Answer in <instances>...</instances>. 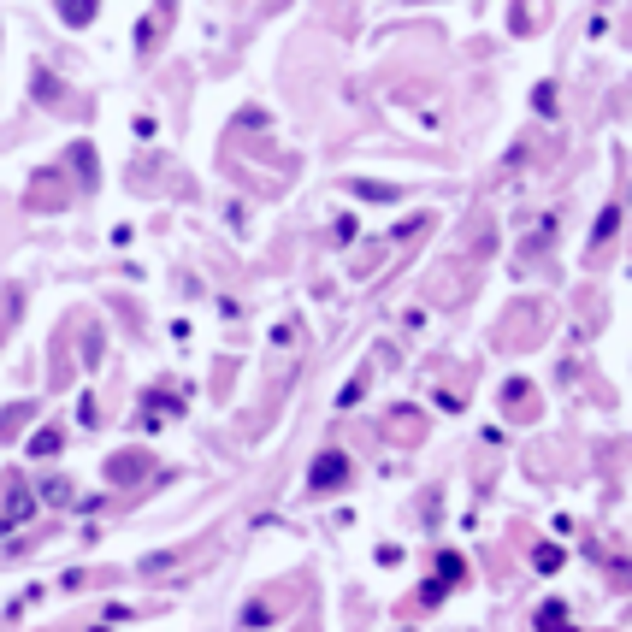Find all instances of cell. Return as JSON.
Here are the masks:
<instances>
[{"mask_svg": "<svg viewBox=\"0 0 632 632\" xmlns=\"http://www.w3.org/2000/svg\"><path fill=\"white\" fill-rule=\"evenodd\" d=\"M42 497H47V502H59V508H66V502H71V485H66V479H47V485H42Z\"/></svg>", "mask_w": 632, "mask_h": 632, "instance_id": "30bf717a", "label": "cell"}, {"mask_svg": "<svg viewBox=\"0 0 632 632\" xmlns=\"http://www.w3.org/2000/svg\"><path fill=\"white\" fill-rule=\"evenodd\" d=\"M567 621V603H544L538 609V627H562Z\"/></svg>", "mask_w": 632, "mask_h": 632, "instance_id": "8fae6325", "label": "cell"}, {"mask_svg": "<svg viewBox=\"0 0 632 632\" xmlns=\"http://www.w3.org/2000/svg\"><path fill=\"white\" fill-rule=\"evenodd\" d=\"M355 195H361V202H396L402 190H396V183H373V178H361V183H355Z\"/></svg>", "mask_w": 632, "mask_h": 632, "instance_id": "5b68a950", "label": "cell"}, {"mask_svg": "<svg viewBox=\"0 0 632 632\" xmlns=\"http://www.w3.org/2000/svg\"><path fill=\"white\" fill-rule=\"evenodd\" d=\"M54 6H59V18H66V24H89L101 0H54Z\"/></svg>", "mask_w": 632, "mask_h": 632, "instance_id": "277c9868", "label": "cell"}, {"mask_svg": "<svg viewBox=\"0 0 632 632\" xmlns=\"http://www.w3.org/2000/svg\"><path fill=\"white\" fill-rule=\"evenodd\" d=\"M24 450H30L36 461H47V455H59L66 443H59V431H54V426H42V431H30V443H24Z\"/></svg>", "mask_w": 632, "mask_h": 632, "instance_id": "3957f363", "label": "cell"}, {"mask_svg": "<svg viewBox=\"0 0 632 632\" xmlns=\"http://www.w3.org/2000/svg\"><path fill=\"white\" fill-rule=\"evenodd\" d=\"M532 567H538V574H555V567H562V550H555V544H538V550H532Z\"/></svg>", "mask_w": 632, "mask_h": 632, "instance_id": "52a82bcc", "label": "cell"}, {"mask_svg": "<svg viewBox=\"0 0 632 632\" xmlns=\"http://www.w3.org/2000/svg\"><path fill=\"white\" fill-rule=\"evenodd\" d=\"M615 231H621V213H615V207H609V213L597 219V231H591V243H597V249H603V243H609Z\"/></svg>", "mask_w": 632, "mask_h": 632, "instance_id": "ba28073f", "label": "cell"}, {"mask_svg": "<svg viewBox=\"0 0 632 632\" xmlns=\"http://www.w3.org/2000/svg\"><path fill=\"white\" fill-rule=\"evenodd\" d=\"M30 508H36V491L24 485V479H12L6 497H0V538H6V532H18L24 520H30Z\"/></svg>", "mask_w": 632, "mask_h": 632, "instance_id": "7a4b0ae2", "label": "cell"}, {"mask_svg": "<svg viewBox=\"0 0 632 632\" xmlns=\"http://www.w3.org/2000/svg\"><path fill=\"white\" fill-rule=\"evenodd\" d=\"M166 12H171V0H160L154 24H148V30H136V47H154V42H160V30H166Z\"/></svg>", "mask_w": 632, "mask_h": 632, "instance_id": "8992f818", "label": "cell"}, {"mask_svg": "<svg viewBox=\"0 0 632 632\" xmlns=\"http://www.w3.org/2000/svg\"><path fill=\"white\" fill-rule=\"evenodd\" d=\"M349 479V455L343 450H319L314 467H307V491H337Z\"/></svg>", "mask_w": 632, "mask_h": 632, "instance_id": "6da1fadb", "label": "cell"}, {"mask_svg": "<svg viewBox=\"0 0 632 632\" xmlns=\"http://www.w3.org/2000/svg\"><path fill=\"white\" fill-rule=\"evenodd\" d=\"M136 473H142V461H136V455H119V461H113V479H136Z\"/></svg>", "mask_w": 632, "mask_h": 632, "instance_id": "7c38bea8", "label": "cell"}, {"mask_svg": "<svg viewBox=\"0 0 632 632\" xmlns=\"http://www.w3.org/2000/svg\"><path fill=\"white\" fill-rule=\"evenodd\" d=\"M532 107H538V113H555V89H550V83H544V89L532 95Z\"/></svg>", "mask_w": 632, "mask_h": 632, "instance_id": "4fadbf2b", "label": "cell"}, {"mask_svg": "<svg viewBox=\"0 0 632 632\" xmlns=\"http://www.w3.org/2000/svg\"><path fill=\"white\" fill-rule=\"evenodd\" d=\"M438 574H443V585H455V579L467 574V567H461V555H455V550H450V555H438Z\"/></svg>", "mask_w": 632, "mask_h": 632, "instance_id": "9c48e42d", "label": "cell"}]
</instances>
